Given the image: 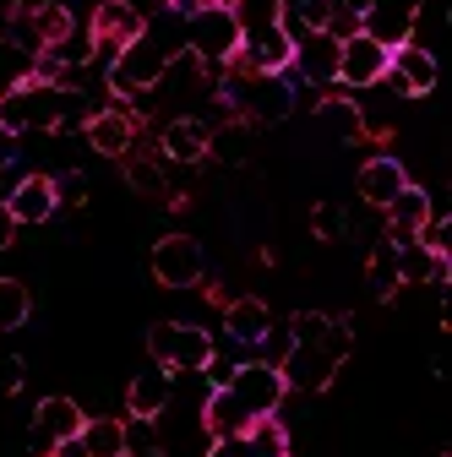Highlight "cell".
Returning <instances> with one entry per match:
<instances>
[{
    "instance_id": "cell-1",
    "label": "cell",
    "mask_w": 452,
    "mask_h": 457,
    "mask_svg": "<svg viewBox=\"0 0 452 457\" xmlns=\"http://www.w3.org/2000/svg\"><path fill=\"white\" fill-rule=\"evenodd\" d=\"M186 49L197 54L207 71L235 61V54H240V22H235L230 0H197V6L186 12Z\"/></svg>"
},
{
    "instance_id": "cell-2",
    "label": "cell",
    "mask_w": 452,
    "mask_h": 457,
    "mask_svg": "<svg viewBox=\"0 0 452 457\" xmlns=\"http://www.w3.org/2000/svg\"><path fill=\"white\" fill-rule=\"evenodd\" d=\"M61 104H66V87L28 77L12 93H0V131H12V137H49L54 126H61Z\"/></svg>"
},
{
    "instance_id": "cell-3",
    "label": "cell",
    "mask_w": 452,
    "mask_h": 457,
    "mask_svg": "<svg viewBox=\"0 0 452 457\" xmlns=\"http://www.w3.org/2000/svg\"><path fill=\"white\" fill-rule=\"evenodd\" d=\"M147 354H153V365H163L169 376H202L207 360L218 354V343H213V332L197 327V321H158V327L147 332Z\"/></svg>"
},
{
    "instance_id": "cell-4",
    "label": "cell",
    "mask_w": 452,
    "mask_h": 457,
    "mask_svg": "<svg viewBox=\"0 0 452 457\" xmlns=\"http://www.w3.org/2000/svg\"><path fill=\"white\" fill-rule=\"evenodd\" d=\"M163 66H169V49L142 33L126 49H115V61H109V93L115 98H147L163 82Z\"/></svg>"
},
{
    "instance_id": "cell-5",
    "label": "cell",
    "mask_w": 452,
    "mask_h": 457,
    "mask_svg": "<svg viewBox=\"0 0 452 457\" xmlns=\"http://www.w3.org/2000/svg\"><path fill=\"white\" fill-rule=\"evenodd\" d=\"M223 392H230L251 420H272V414H284V403H289L284 376H278V365H267V360H246V365H235L230 381H223Z\"/></svg>"
},
{
    "instance_id": "cell-6",
    "label": "cell",
    "mask_w": 452,
    "mask_h": 457,
    "mask_svg": "<svg viewBox=\"0 0 452 457\" xmlns=\"http://www.w3.org/2000/svg\"><path fill=\"white\" fill-rule=\"evenodd\" d=\"M88 33H93V61H115V49H126L131 38L147 33V12L137 0H98L88 12Z\"/></svg>"
},
{
    "instance_id": "cell-7",
    "label": "cell",
    "mask_w": 452,
    "mask_h": 457,
    "mask_svg": "<svg viewBox=\"0 0 452 457\" xmlns=\"http://www.w3.org/2000/svg\"><path fill=\"white\" fill-rule=\"evenodd\" d=\"M153 278L163 283V289H197L202 272H207V256H202V240L197 235H163L147 256Z\"/></svg>"
},
{
    "instance_id": "cell-8",
    "label": "cell",
    "mask_w": 452,
    "mask_h": 457,
    "mask_svg": "<svg viewBox=\"0 0 452 457\" xmlns=\"http://www.w3.org/2000/svg\"><path fill=\"white\" fill-rule=\"evenodd\" d=\"M387 54H392V49H381V44L365 38V33L338 38V87H344V93L376 87V82L387 77Z\"/></svg>"
},
{
    "instance_id": "cell-9",
    "label": "cell",
    "mask_w": 452,
    "mask_h": 457,
    "mask_svg": "<svg viewBox=\"0 0 452 457\" xmlns=\"http://www.w3.org/2000/svg\"><path fill=\"white\" fill-rule=\"evenodd\" d=\"M381 87L387 93H398V98H425L431 87H436V54L425 49V44H398L387 54V77H381Z\"/></svg>"
},
{
    "instance_id": "cell-10",
    "label": "cell",
    "mask_w": 452,
    "mask_h": 457,
    "mask_svg": "<svg viewBox=\"0 0 452 457\" xmlns=\"http://www.w3.org/2000/svg\"><path fill=\"white\" fill-rule=\"evenodd\" d=\"M338 354H327L322 343H289L284 360H278V376H284L289 392H327L332 376H338Z\"/></svg>"
},
{
    "instance_id": "cell-11",
    "label": "cell",
    "mask_w": 452,
    "mask_h": 457,
    "mask_svg": "<svg viewBox=\"0 0 452 457\" xmlns=\"http://www.w3.org/2000/svg\"><path fill=\"white\" fill-rule=\"evenodd\" d=\"M420 6H425V0H371V6L360 12V33L376 38L381 49H398V44L414 38Z\"/></svg>"
},
{
    "instance_id": "cell-12",
    "label": "cell",
    "mask_w": 452,
    "mask_h": 457,
    "mask_svg": "<svg viewBox=\"0 0 452 457\" xmlns=\"http://www.w3.org/2000/svg\"><path fill=\"white\" fill-rule=\"evenodd\" d=\"M137 131H142V126H137V114H131V109H121V104L93 109V114H88V126H82L88 147H93V153H104V158H131Z\"/></svg>"
},
{
    "instance_id": "cell-13",
    "label": "cell",
    "mask_w": 452,
    "mask_h": 457,
    "mask_svg": "<svg viewBox=\"0 0 452 457\" xmlns=\"http://www.w3.org/2000/svg\"><path fill=\"white\" fill-rule=\"evenodd\" d=\"M82 403L77 397H44V403L33 409V457L38 452H54L61 441H77V430H82Z\"/></svg>"
},
{
    "instance_id": "cell-14",
    "label": "cell",
    "mask_w": 452,
    "mask_h": 457,
    "mask_svg": "<svg viewBox=\"0 0 452 457\" xmlns=\"http://www.w3.org/2000/svg\"><path fill=\"white\" fill-rule=\"evenodd\" d=\"M289 77L295 82H311V87H332L338 82V38L332 33H300L295 38V61H289Z\"/></svg>"
},
{
    "instance_id": "cell-15",
    "label": "cell",
    "mask_w": 452,
    "mask_h": 457,
    "mask_svg": "<svg viewBox=\"0 0 452 457\" xmlns=\"http://www.w3.org/2000/svg\"><path fill=\"white\" fill-rule=\"evenodd\" d=\"M207 137H213L207 120H197V114H175V120H163V131H158V153H163V163L197 169L207 158Z\"/></svg>"
},
{
    "instance_id": "cell-16",
    "label": "cell",
    "mask_w": 452,
    "mask_h": 457,
    "mask_svg": "<svg viewBox=\"0 0 452 457\" xmlns=\"http://www.w3.org/2000/svg\"><path fill=\"white\" fill-rule=\"evenodd\" d=\"M355 186H360V202L381 212L392 196H398V191L409 186V169H404V158H392V153H376V158H365V163H360Z\"/></svg>"
},
{
    "instance_id": "cell-17",
    "label": "cell",
    "mask_w": 452,
    "mask_h": 457,
    "mask_svg": "<svg viewBox=\"0 0 452 457\" xmlns=\"http://www.w3.org/2000/svg\"><path fill=\"white\" fill-rule=\"evenodd\" d=\"M6 207H12L17 228H38V223H49L54 212H61V202H54V175H22V180L12 186Z\"/></svg>"
},
{
    "instance_id": "cell-18",
    "label": "cell",
    "mask_w": 452,
    "mask_h": 457,
    "mask_svg": "<svg viewBox=\"0 0 452 457\" xmlns=\"http://www.w3.org/2000/svg\"><path fill=\"white\" fill-rule=\"evenodd\" d=\"M431 212H436V207H431V196H425V191H420V186L409 180V186H404L398 196H392V202L381 207V218H387V240H392V245L414 240L420 228H425V218H431Z\"/></svg>"
},
{
    "instance_id": "cell-19",
    "label": "cell",
    "mask_w": 452,
    "mask_h": 457,
    "mask_svg": "<svg viewBox=\"0 0 452 457\" xmlns=\"http://www.w3.org/2000/svg\"><path fill=\"white\" fill-rule=\"evenodd\" d=\"M169 403H175V376H169L163 365L131 376V386H126V409H131V420H158Z\"/></svg>"
},
{
    "instance_id": "cell-20",
    "label": "cell",
    "mask_w": 452,
    "mask_h": 457,
    "mask_svg": "<svg viewBox=\"0 0 452 457\" xmlns=\"http://www.w3.org/2000/svg\"><path fill=\"white\" fill-rule=\"evenodd\" d=\"M223 332H230V343L235 349H256V343L272 332V311H267V300H230L223 305Z\"/></svg>"
},
{
    "instance_id": "cell-21",
    "label": "cell",
    "mask_w": 452,
    "mask_h": 457,
    "mask_svg": "<svg viewBox=\"0 0 452 457\" xmlns=\"http://www.w3.org/2000/svg\"><path fill=\"white\" fill-rule=\"evenodd\" d=\"M398 251V283L404 289H436V283H447V256H436V251H425L420 240H404V245H392Z\"/></svg>"
},
{
    "instance_id": "cell-22",
    "label": "cell",
    "mask_w": 452,
    "mask_h": 457,
    "mask_svg": "<svg viewBox=\"0 0 452 457\" xmlns=\"http://www.w3.org/2000/svg\"><path fill=\"white\" fill-rule=\"evenodd\" d=\"M77 446H82L88 457H126V452H131L126 420H115V414H93V420H82Z\"/></svg>"
},
{
    "instance_id": "cell-23",
    "label": "cell",
    "mask_w": 452,
    "mask_h": 457,
    "mask_svg": "<svg viewBox=\"0 0 452 457\" xmlns=\"http://www.w3.org/2000/svg\"><path fill=\"white\" fill-rule=\"evenodd\" d=\"M365 283H371V295H376V300H392V295L404 289V283H398V251H392L387 235L365 251Z\"/></svg>"
},
{
    "instance_id": "cell-24",
    "label": "cell",
    "mask_w": 452,
    "mask_h": 457,
    "mask_svg": "<svg viewBox=\"0 0 452 457\" xmlns=\"http://www.w3.org/2000/svg\"><path fill=\"white\" fill-rule=\"evenodd\" d=\"M316 120H322L338 142H355V137H360V109H355V93H322V98H316Z\"/></svg>"
},
{
    "instance_id": "cell-25",
    "label": "cell",
    "mask_w": 452,
    "mask_h": 457,
    "mask_svg": "<svg viewBox=\"0 0 452 457\" xmlns=\"http://www.w3.org/2000/svg\"><path fill=\"white\" fill-rule=\"evenodd\" d=\"M33 316V295L22 278H0V332H17Z\"/></svg>"
},
{
    "instance_id": "cell-26",
    "label": "cell",
    "mask_w": 452,
    "mask_h": 457,
    "mask_svg": "<svg viewBox=\"0 0 452 457\" xmlns=\"http://www.w3.org/2000/svg\"><path fill=\"white\" fill-rule=\"evenodd\" d=\"M126 180L142 196H169V175H163L158 158H126Z\"/></svg>"
},
{
    "instance_id": "cell-27",
    "label": "cell",
    "mask_w": 452,
    "mask_h": 457,
    "mask_svg": "<svg viewBox=\"0 0 452 457\" xmlns=\"http://www.w3.org/2000/svg\"><path fill=\"white\" fill-rule=\"evenodd\" d=\"M327 327H332L327 311H300V316H289V343H322Z\"/></svg>"
},
{
    "instance_id": "cell-28",
    "label": "cell",
    "mask_w": 452,
    "mask_h": 457,
    "mask_svg": "<svg viewBox=\"0 0 452 457\" xmlns=\"http://www.w3.org/2000/svg\"><path fill=\"white\" fill-rule=\"evenodd\" d=\"M311 228H316L322 240H344L349 218H344V207H338V202H316V207H311Z\"/></svg>"
},
{
    "instance_id": "cell-29",
    "label": "cell",
    "mask_w": 452,
    "mask_h": 457,
    "mask_svg": "<svg viewBox=\"0 0 452 457\" xmlns=\"http://www.w3.org/2000/svg\"><path fill=\"white\" fill-rule=\"evenodd\" d=\"M54 202H61V207H82L88 202V180L77 175V169H66V175L54 180Z\"/></svg>"
},
{
    "instance_id": "cell-30",
    "label": "cell",
    "mask_w": 452,
    "mask_h": 457,
    "mask_svg": "<svg viewBox=\"0 0 452 457\" xmlns=\"http://www.w3.org/2000/svg\"><path fill=\"white\" fill-rule=\"evenodd\" d=\"M22 381H28V365L17 354H0V397H17Z\"/></svg>"
},
{
    "instance_id": "cell-31",
    "label": "cell",
    "mask_w": 452,
    "mask_h": 457,
    "mask_svg": "<svg viewBox=\"0 0 452 457\" xmlns=\"http://www.w3.org/2000/svg\"><path fill=\"white\" fill-rule=\"evenodd\" d=\"M414 240H420L425 251H436V256H447V240H452V228H447V218H436V212H431V218H425V228H420V235H414Z\"/></svg>"
},
{
    "instance_id": "cell-32",
    "label": "cell",
    "mask_w": 452,
    "mask_h": 457,
    "mask_svg": "<svg viewBox=\"0 0 452 457\" xmlns=\"http://www.w3.org/2000/svg\"><path fill=\"white\" fill-rule=\"evenodd\" d=\"M207 457H256V446L246 436H223V441H207Z\"/></svg>"
},
{
    "instance_id": "cell-33",
    "label": "cell",
    "mask_w": 452,
    "mask_h": 457,
    "mask_svg": "<svg viewBox=\"0 0 452 457\" xmlns=\"http://www.w3.org/2000/svg\"><path fill=\"white\" fill-rule=\"evenodd\" d=\"M17 245V218H12V207L0 202V251H12Z\"/></svg>"
},
{
    "instance_id": "cell-34",
    "label": "cell",
    "mask_w": 452,
    "mask_h": 457,
    "mask_svg": "<svg viewBox=\"0 0 452 457\" xmlns=\"http://www.w3.org/2000/svg\"><path fill=\"white\" fill-rule=\"evenodd\" d=\"M49 6H61V0H12V17H38Z\"/></svg>"
},
{
    "instance_id": "cell-35",
    "label": "cell",
    "mask_w": 452,
    "mask_h": 457,
    "mask_svg": "<svg viewBox=\"0 0 452 457\" xmlns=\"http://www.w3.org/2000/svg\"><path fill=\"white\" fill-rule=\"evenodd\" d=\"M338 6H344V12H349V17H360V12H365V6H371V0H338Z\"/></svg>"
},
{
    "instance_id": "cell-36",
    "label": "cell",
    "mask_w": 452,
    "mask_h": 457,
    "mask_svg": "<svg viewBox=\"0 0 452 457\" xmlns=\"http://www.w3.org/2000/svg\"><path fill=\"white\" fill-rule=\"evenodd\" d=\"M126 457H169L163 446H137V452H126Z\"/></svg>"
},
{
    "instance_id": "cell-37",
    "label": "cell",
    "mask_w": 452,
    "mask_h": 457,
    "mask_svg": "<svg viewBox=\"0 0 452 457\" xmlns=\"http://www.w3.org/2000/svg\"><path fill=\"white\" fill-rule=\"evenodd\" d=\"M267 457H295V452H267Z\"/></svg>"
},
{
    "instance_id": "cell-38",
    "label": "cell",
    "mask_w": 452,
    "mask_h": 457,
    "mask_svg": "<svg viewBox=\"0 0 452 457\" xmlns=\"http://www.w3.org/2000/svg\"><path fill=\"white\" fill-rule=\"evenodd\" d=\"M38 457H61V452H38Z\"/></svg>"
},
{
    "instance_id": "cell-39",
    "label": "cell",
    "mask_w": 452,
    "mask_h": 457,
    "mask_svg": "<svg viewBox=\"0 0 452 457\" xmlns=\"http://www.w3.org/2000/svg\"><path fill=\"white\" fill-rule=\"evenodd\" d=\"M441 457H452V452H441Z\"/></svg>"
}]
</instances>
